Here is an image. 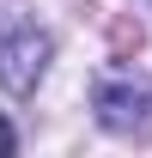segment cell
Returning a JSON list of instances; mask_svg holds the SVG:
<instances>
[{
    "instance_id": "obj_2",
    "label": "cell",
    "mask_w": 152,
    "mask_h": 158,
    "mask_svg": "<svg viewBox=\"0 0 152 158\" xmlns=\"http://www.w3.org/2000/svg\"><path fill=\"white\" fill-rule=\"evenodd\" d=\"M91 110L110 134H146L152 128V79H140L134 67H110L91 85Z\"/></svg>"
},
{
    "instance_id": "obj_3",
    "label": "cell",
    "mask_w": 152,
    "mask_h": 158,
    "mask_svg": "<svg viewBox=\"0 0 152 158\" xmlns=\"http://www.w3.org/2000/svg\"><path fill=\"white\" fill-rule=\"evenodd\" d=\"M12 146H19V134H12V122H6V116H0V158H6V152H12Z\"/></svg>"
},
{
    "instance_id": "obj_1",
    "label": "cell",
    "mask_w": 152,
    "mask_h": 158,
    "mask_svg": "<svg viewBox=\"0 0 152 158\" xmlns=\"http://www.w3.org/2000/svg\"><path fill=\"white\" fill-rule=\"evenodd\" d=\"M49 61H55V37L43 31L31 12H0V91H12V98H31L49 73Z\"/></svg>"
}]
</instances>
